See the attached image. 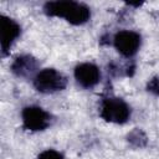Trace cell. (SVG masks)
<instances>
[{"instance_id":"6da1fadb","label":"cell","mask_w":159,"mask_h":159,"mask_svg":"<svg viewBox=\"0 0 159 159\" xmlns=\"http://www.w3.org/2000/svg\"><path fill=\"white\" fill-rule=\"evenodd\" d=\"M43 12L48 16L62 17L72 25H82L91 17L89 7L77 1H48L43 5Z\"/></svg>"},{"instance_id":"7a4b0ae2","label":"cell","mask_w":159,"mask_h":159,"mask_svg":"<svg viewBox=\"0 0 159 159\" xmlns=\"http://www.w3.org/2000/svg\"><path fill=\"white\" fill-rule=\"evenodd\" d=\"M99 114L106 122L123 124L130 117V107L122 98L106 97L101 102Z\"/></svg>"},{"instance_id":"3957f363","label":"cell","mask_w":159,"mask_h":159,"mask_svg":"<svg viewBox=\"0 0 159 159\" xmlns=\"http://www.w3.org/2000/svg\"><path fill=\"white\" fill-rule=\"evenodd\" d=\"M67 78L55 68H45L39 71L34 77V87L41 93H55L65 89Z\"/></svg>"},{"instance_id":"277c9868","label":"cell","mask_w":159,"mask_h":159,"mask_svg":"<svg viewBox=\"0 0 159 159\" xmlns=\"http://www.w3.org/2000/svg\"><path fill=\"white\" fill-rule=\"evenodd\" d=\"M22 127L31 132L45 130L51 125L52 116L39 106H27L21 112Z\"/></svg>"},{"instance_id":"5b68a950","label":"cell","mask_w":159,"mask_h":159,"mask_svg":"<svg viewBox=\"0 0 159 159\" xmlns=\"http://www.w3.org/2000/svg\"><path fill=\"white\" fill-rule=\"evenodd\" d=\"M142 43V36L132 30H122L113 37V45L116 50L124 57H133Z\"/></svg>"},{"instance_id":"8992f818","label":"cell","mask_w":159,"mask_h":159,"mask_svg":"<svg viewBox=\"0 0 159 159\" xmlns=\"http://www.w3.org/2000/svg\"><path fill=\"white\" fill-rule=\"evenodd\" d=\"M0 31H1V53L2 56H6L9 52L11 45L14 41L20 36L21 27L20 25L14 20L5 15L0 16Z\"/></svg>"},{"instance_id":"52a82bcc","label":"cell","mask_w":159,"mask_h":159,"mask_svg":"<svg viewBox=\"0 0 159 159\" xmlns=\"http://www.w3.org/2000/svg\"><path fill=\"white\" fill-rule=\"evenodd\" d=\"M75 78L77 83L83 88H93L101 80L99 68L89 62L80 63L75 67Z\"/></svg>"},{"instance_id":"ba28073f","label":"cell","mask_w":159,"mask_h":159,"mask_svg":"<svg viewBox=\"0 0 159 159\" xmlns=\"http://www.w3.org/2000/svg\"><path fill=\"white\" fill-rule=\"evenodd\" d=\"M39 65L40 63H39L37 58H35L34 56L21 55L19 57H16L14 60V62L11 63V72L17 77L27 78L37 71Z\"/></svg>"},{"instance_id":"9c48e42d","label":"cell","mask_w":159,"mask_h":159,"mask_svg":"<svg viewBox=\"0 0 159 159\" xmlns=\"http://www.w3.org/2000/svg\"><path fill=\"white\" fill-rule=\"evenodd\" d=\"M127 140L134 148H144L148 143V138L145 133L139 128H134L133 130H130L127 135Z\"/></svg>"},{"instance_id":"30bf717a","label":"cell","mask_w":159,"mask_h":159,"mask_svg":"<svg viewBox=\"0 0 159 159\" xmlns=\"http://www.w3.org/2000/svg\"><path fill=\"white\" fill-rule=\"evenodd\" d=\"M37 159H65L63 155L55 149H46L39 154Z\"/></svg>"},{"instance_id":"8fae6325","label":"cell","mask_w":159,"mask_h":159,"mask_svg":"<svg viewBox=\"0 0 159 159\" xmlns=\"http://www.w3.org/2000/svg\"><path fill=\"white\" fill-rule=\"evenodd\" d=\"M147 89L150 93L159 96V76H155V77L149 80V82L147 83Z\"/></svg>"}]
</instances>
